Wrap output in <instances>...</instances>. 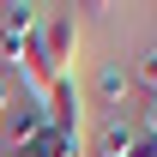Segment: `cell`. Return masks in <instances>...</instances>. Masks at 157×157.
Returning <instances> with one entry per match:
<instances>
[{
	"label": "cell",
	"mask_w": 157,
	"mask_h": 157,
	"mask_svg": "<svg viewBox=\"0 0 157 157\" xmlns=\"http://www.w3.org/2000/svg\"><path fill=\"white\" fill-rule=\"evenodd\" d=\"M139 133H145V127H139L133 115H103L97 133H91V157H127L139 145Z\"/></svg>",
	"instance_id": "5"
},
{
	"label": "cell",
	"mask_w": 157,
	"mask_h": 157,
	"mask_svg": "<svg viewBox=\"0 0 157 157\" xmlns=\"http://www.w3.org/2000/svg\"><path fill=\"white\" fill-rule=\"evenodd\" d=\"M12 97H18V78H12V67H0V115H6Z\"/></svg>",
	"instance_id": "8"
},
{
	"label": "cell",
	"mask_w": 157,
	"mask_h": 157,
	"mask_svg": "<svg viewBox=\"0 0 157 157\" xmlns=\"http://www.w3.org/2000/svg\"><path fill=\"white\" fill-rule=\"evenodd\" d=\"M127 157H157V133H139V145H133Z\"/></svg>",
	"instance_id": "9"
},
{
	"label": "cell",
	"mask_w": 157,
	"mask_h": 157,
	"mask_svg": "<svg viewBox=\"0 0 157 157\" xmlns=\"http://www.w3.org/2000/svg\"><path fill=\"white\" fill-rule=\"evenodd\" d=\"M36 24H42V6H24V0L0 6V67L24 55V42L36 36Z\"/></svg>",
	"instance_id": "4"
},
{
	"label": "cell",
	"mask_w": 157,
	"mask_h": 157,
	"mask_svg": "<svg viewBox=\"0 0 157 157\" xmlns=\"http://www.w3.org/2000/svg\"><path fill=\"white\" fill-rule=\"evenodd\" d=\"M127 97H133V73L109 60V67L97 73V109L103 115H127Z\"/></svg>",
	"instance_id": "6"
},
{
	"label": "cell",
	"mask_w": 157,
	"mask_h": 157,
	"mask_svg": "<svg viewBox=\"0 0 157 157\" xmlns=\"http://www.w3.org/2000/svg\"><path fill=\"white\" fill-rule=\"evenodd\" d=\"M42 127H48V109H42V97H30V91H18V97L6 103V115H0V139H6V151H24Z\"/></svg>",
	"instance_id": "3"
},
{
	"label": "cell",
	"mask_w": 157,
	"mask_h": 157,
	"mask_svg": "<svg viewBox=\"0 0 157 157\" xmlns=\"http://www.w3.org/2000/svg\"><path fill=\"white\" fill-rule=\"evenodd\" d=\"M145 133H157V91H151V109H145Z\"/></svg>",
	"instance_id": "10"
},
{
	"label": "cell",
	"mask_w": 157,
	"mask_h": 157,
	"mask_svg": "<svg viewBox=\"0 0 157 157\" xmlns=\"http://www.w3.org/2000/svg\"><path fill=\"white\" fill-rule=\"evenodd\" d=\"M133 78H145V85H151V91H157V42H151V48H145V55H139V67H133Z\"/></svg>",
	"instance_id": "7"
},
{
	"label": "cell",
	"mask_w": 157,
	"mask_h": 157,
	"mask_svg": "<svg viewBox=\"0 0 157 157\" xmlns=\"http://www.w3.org/2000/svg\"><path fill=\"white\" fill-rule=\"evenodd\" d=\"M30 55L42 60L48 78L73 73V55H78V18H73V6H42V24H36V36H30Z\"/></svg>",
	"instance_id": "1"
},
{
	"label": "cell",
	"mask_w": 157,
	"mask_h": 157,
	"mask_svg": "<svg viewBox=\"0 0 157 157\" xmlns=\"http://www.w3.org/2000/svg\"><path fill=\"white\" fill-rule=\"evenodd\" d=\"M42 109H48V127L67 139H85L91 133V115H85V91H78V78L73 73H60L48 91H42Z\"/></svg>",
	"instance_id": "2"
}]
</instances>
